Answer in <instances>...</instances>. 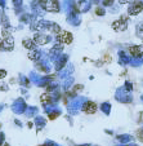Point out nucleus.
Wrapping results in <instances>:
<instances>
[{"label": "nucleus", "mask_w": 143, "mask_h": 146, "mask_svg": "<svg viewBox=\"0 0 143 146\" xmlns=\"http://www.w3.org/2000/svg\"><path fill=\"white\" fill-rule=\"evenodd\" d=\"M40 5L47 12H52V13L59 12V3H58V0H40Z\"/></svg>", "instance_id": "nucleus-1"}, {"label": "nucleus", "mask_w": 143, "mask_h": 146, "mask_svg": "<svg viewBox=\"0 0 143 146\" xmlns=\"http://www.w3.org/2000/svg\"><path fill=\"white\" fill-rule=\"evenodd\" d=\"M14 48V40L12 38V35L4 38V39H0V49L1 51H12Z\"/></svg>", "instance_id": "nucleus-2"}, {"label": "nucleus", "mask_w": 143, "mask_h": 146, "mask_svg": "<svg viewBox=\"0 0 143 146\" xmlns=\"http://www.w3.org/2000/svg\"><path fill=\"white\" fill-rule=\"evenodd\" d=\"M126 27H128L126 16H123L120 19H117V21H115L112 23V29L115 30V31H124V30H126Z\"/></svg>", "instance_id": "nucleus-3"}, {"label": "nucleus", "mask_w": 143, "mask_h": 146, "mask_svg": "<svg viewBox=\"0 0 143 146\" xmlns=\"http://www.w3.org/2000/svg\"><path fill=\"white\" fill-rule=\"evenodd\" d=\"M57 40L58 43H63V44H71L74 40V36L71 32L68 31H61L59 34H57Z\"/></svg>", "instance_id": "nucleus-4"}, {"label": "nucleus", "mask_w": 143, "mask_h": 146, "mask_svg": "<svg viewBox=\"0 0 143 146\" xmlns=\"http://www.w3.org/2000/svg\"><path fill=\"white\" fill-rule=\"evenodd\" d=\"M142 11H143V3L139 1V0H137V1H133V4L130 5V8H129V14L137 16V14H139Z\"/></svg>", "instance_id": "nucleus-5"}, {"label": "nucleus", "mask_w": 143, "mask_h": 146, "mask_svg": "<svg viewBox=\"0 0 143 146\" xmlns=\"http://www.w3.org/2000/svg\"><path fill=\"white\" fill-rule=\"evenodd\" d=\"M82 111L85 114H95V111H97V103L92 102V101H88L82 106Z\"/></svg>", "instance_id": "nucleus-6"}, {"label": "nucleus", "mask_w": 143, "mask_h": 146, "mask_svg": "<svg viewBox=\"0 0 143 146\" xmlns=\"http://www.w3.org/2000/svg\"><path fill=\"white\" fill-rule=\"evenodd\" d=\"M49 40H50V38L48 35H44V34H35V36H34V42L39 45H44Z\"/></svg>", "instance_id": "nucleus-7"}, {"label": "nucleus", "mask_w": 143, "mask_h": 146, "mask_svg": "<svg viewBox=\"0 0 143 146\" xmlns=\"http://www.w3.org/2000/svg\"><path fill=\"white\" fill-rule=\"evenodd\" d=\"M129 52L133 57H141L143 54V45H134L129 48Z\"/></svg>", "instance_id": "nucleus-8"}, {"label": "nucleus", "mask_w": 143, "mask_h": 146, "mask_svg": "<svg viewBox=\"0 0 143 146\" xmlns=\"http://www.w3.org/2000/svg\"><path fill=\"white\" fill-rule=\"evenodd\" d=\"M22 44H23L25 48H27V49H30V51L35 49V45H36V43H35L32 39H30V38H25L23 42H22Z\"/></svg>", "instance_id": "nucleus-9"}, {"label": "nucleus", "mask_w": 143, "mask_h": 146, "mask_svg": "<svg viewBox=\"0 0 143 146\" xmlns=\"http://www.w3.org/2000/svg\"><path fill=\"white\" fill-rule=\"evenodd\" d=\"M40 101L43 105H49V103H52V96L49 93H44V94H41Z\"/></svg>", "instance_id": "nucleus-10"}, {"label": "nucleus", "mask_w": 143, "mask_h": 146, "mask_svg": "<svg viewBox=\"0 0 143 146\" xmlns=\"http://www.w3.org/2000/svg\"><path fill=\"white\" fill-rule=\"evenodd\" d=\"M39 57H40V54H39V52H36L35 49H32L31 52L29 53V58L32 59V61H36Z\"/></svg>", "instance_id": "nucleus-11"}, {"label": "nucleus", "mask_w": 143, "mask_h": 146, "mask_svg": "<svg viewBox=\"0 0 143 146\" xmlns=\"http://www.w3.org/2000/svg\"><path fill=\"white\" fill-rule=\"evenodd\" d=\"M49 27H50V30H52V31H53L54 34H59V32L62 31V30H61V27H59V26H58L57 23H53V25H50Z\"/></svg>", "instance_id": "nucleus-12"}, {"label": "nucleus", "mask_w": 143, "mask_h": 146, "mask_svg": "<svg viewBox=\"0 0 143 146\" xmlns=\"http://www.w3.org/2000/svg\"><path fill=\"white\" fill-rule=\"evenodd\" d=\"M95 14H97V16H103V14H104V11H103L102 8H99V7H98V8H95Z\"/></svg>", "instance_id": "nucleus-13"}, {"label": "nucleus", "mask_w": 143, "mask_h": 146, "mask_svg": "<svg viewBox=\"0 0 143 146\" xmlns=\"http://www.w3.org/2000/svg\"><path fill=\"white\" fill-rule=\"evenodd\" d=\"M7 76V71L5 70H0V79H4Z\"/></svg>", "instance_id": "nucleus-14"}, {"label": "nucleus", "mask_w": 143, "mask_h": 146, "mask_svg": "<svg viewBox=\"0 0 143 146\" xmlns=\"http://www.w3.org/2000/svg\"><path fill=\"white\" fill-rule=\"evenodd\" d=\"M57 117H58V113H52V115L49 114V119H56Z\"/></svg>", "instance_id": "nucleus-15"}, {"label": "nucleus", "mask_w": 143, "mask_h": 146, "mask_svg": "<svg viewBox=\"0 0 143 146\" xmlns=\"http://www.w3.org/2000/svg\"><path fill=\"white\" fill-rule=\"evenodd\" d=\"M120 4H128V3H133L134 0H119Z\"/></svg>", "instance_id": "nucleus-16"}, {"label": "nucleus", "mask_w": 143, "mask_h": 146, "mask_svg": "<svg viewBox=\"0 0 143 146\" xmlns=\"http://www.w3.org/2000/svg\"><path fill=\"white\" fill-rule=\"evenodd\" d=\"M7 89H8V87L5 84H0V90H7Z\"/></svg>", "instance_id": "nucleus-17"}, {"label": "nucleus", "mask_w": 143, "mask_h": 146, "mask_svg": "<svg viewBox=\"0 0 143 146\" xmlns=\"http://www.w3.org/2000/svg\"><path fill=\"white\" fill-rule=\"evenodd\" d=\"M80 89L82 90V85H76V87H75V89H74V90H75V92H78V90H80Z\"/></svg>", "instance_id": "nucleus-18"}]
</instances>
